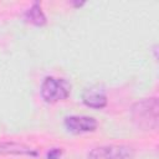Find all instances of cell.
<instances>
[{
  "label": "cell",
  "instance_id": "1",
  "mask_svg": "<svg viewBox=\"0 0 159 159\" xmlns=\"http://www.w3.org/2000/svg\"><path fill=\"white\" fill-rule=\"evenodd\" d=\"M159 103L157 97L143 98L132 106L130 116L133 123L142 130H155L158 128Z\"/></svg>",
  "mask_w": 159,
  "mask_h": 159
},
{
  "label": "cell",
  "instance_id": "2",
  "mask_svg": "<svg viewBox=\"0 0 159 159\" xmlns=\"http://www.w3.org/2000/svg\"><path fill=\"white\" fill-rule=\"evenodd\" d=\"M40 93L45 102L56 103L68 98L71 93V84L63 78L46 77L41 84Z\"/></svg>",
  "mask_w": 159,
  "mask_h": 159
},
{
  "label": "cell",
  "instance_id": "3",
  "mask_svg": "<svg viewBox=\"0 0 159 159\" xmlns=\"http://www.w3.org/2000/svg\"><path fill=\"white\" fill-rule=\"evenodd\" d=\"M87 159H134V150L123 144H108L93 148Z\"/></svg>",
  "mask_w": 159,
  "mask_h": 159
},
{
  "label": "cell",
  "instance_id": "4",
  "mask_svg": "<svg viewBox=\"0 0 159 159\" xmlns=\"http://www.w3.org/2000/svg\"><path fill=\"white\" fill-rule=\"evenodd\" d=\"M97 120L93 117L88 116H70L65 118V127L75 134L94 132L97 129Z\"/></svg>",
  "mask_w": 159,
  "mask_h": 159
},
{
  "label": "cell",
  "instance_id": "5",
  "mask_svg": "<svg viewBox=\"0 0 159 159\" xmlns=\"http://www.w3.org/2000/svg\"><path fill=\"white\" fill-rule=\"evenodd\" d=\"M82 101L87 107L94 109H101L106 107L108 102L106 91L99 86H92L87 88L82 94Z\"/></svg>",
  "mask_w": 159,
  "mask_h": 159
},
{
  "label": "cell",
  "instance_id": "6",
  "mask_svg": "<svg viewBox=\"0 0 159 159\" xmlns=\"http://www.w3.org/2000/svg\"><path fill=\"white\" fill-rule=\"evenodd\" d=\"M0 155H27L37 157L39 153L36 149L16 142H1L0 143Z\"/></svg>",
  "mask_w": 159,
  "mask_h": 159
},
{
  "label": "cell",
  "instance_id": "7",
  "mask_svg": "<svg viewBox=\"0 0 159 159\" xmlns=\"http://www.w3.org/2000/svg\"><path fill=\"white\" fill-rule=\"evenodd\" d=\"M24 17L27 22L35 25V26H43L47 20H46V16L42 11V7H41V4L39 1H35L24 14Z\"/></svg>",
  "mask_w": 159,
  "mask_h": 159
},
{
  "label": "cell",
  "instance_id": "8",
  "mask_svg": "<svg viewBox=\"0 0 159 159\" xmlns=\"http://www.w3.org/2000/svg\"><path fill=\"white\" fill-rule=\"evenodd\" d=\"M61 157H62L61 148H52L50 149V152H47L46 159H61Z\"/></svg>",
  "mask_w": 159,
  "mask_h": 159
}]
</instances>
